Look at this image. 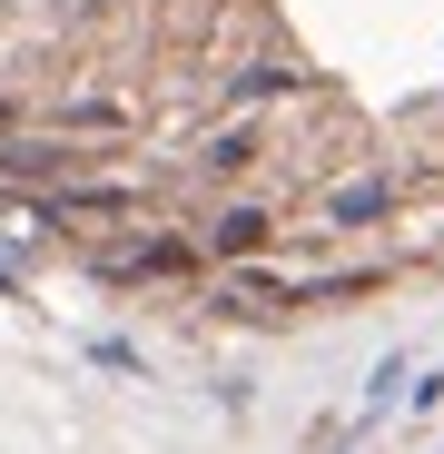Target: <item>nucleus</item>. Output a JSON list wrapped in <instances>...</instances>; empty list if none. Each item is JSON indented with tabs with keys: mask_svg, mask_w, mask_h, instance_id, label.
I'll return each instance as SVG.
<instances>
[{
	"mask_svg": "<svg viewBox=\"0 0 444 454\" xmlns=\"http://www.w3.org/2000/svg\"><path fill=\"white\" fill-rule=\"evenodd\" d=\"M267 238H277V217H267V207H217V227H207V257L257 267V257H267Z\"/></svg>",
	"mask_w": 444,
	"mask_h": 454,
	"instance_id": "f257e3e1",
	"label": "nucleus"
},
{
	"mask_svg": "<svg viewBox=\"0 0 444 454\" xmlns=\"http://www.w3.org/2000/svg\"><path fill=\"white\" fill-rule=\"evenodd\" d=\"M386 207H395V178H386V168H365V178L326 188V227H376Z\"/></svg>",
	"mask_w": 444,
	"mask_h": 454,
	"instance_id": "f03ea898",
	"label": "nucleus"
},
{
	"mask_svg": "<svg viewBox=\"0 0 444 454\" xmlns=\"http://www.w3.org/2000/svg\"><path fill=\"white\" fill-rule=\"evenodd\" d=\"M69 159L80 148H59V138H11L0 148V178H69Z\"/></svg>",
	"mask_w": 444,
	"mask_h": 454,
	"instance_id": "7ed1b4c3",
	"label": "nucleus"
},
{
	"mask_svg": "<svg viewBox=\"0 0 444 454\" xmlns=\"http://www.w3.org/2000/svg\"><path fill=\"white\" fill-rule=\"evenodd\" d=\"M109 277H188V247L178 238H138V247L109 257Z\"/></svg>",
	"mask_w": 444,
	"mask_h": 454,
	"instance_id": "20e7f679",
	"label": "nucleus"
},
{
	"mask_svg": "<svg viewBox=\"0 0 444 454\" xmlns=\"http://www.w3.org/2000/svg\"><path fill=\"white\" fill-rule=\"evenodd\" d=\"M277 90H296L286 59H247V69H228V99H277Z\"/></svg>",
	"mask_w": 444,
	"mask_h": 454,
	"instance_id": "39448f33",
	"label": "nucleus"
},
{
	"mask_svg": "<svg viewBox=\"0 0 444 454\" xmlns=\"http://www.w3.org/2000/svg\"><path fill=\"white\" fill-rule=\"evenodd\" d=\"M198 159H207L217 178H228V168H247V159H257V129H247V119H238V129H207V148H198Z\"/></svg>",
	"mask_w": 444,
	"mask_h": 454,
	"instance_id": "423d86ee",
	"label": "nucleus"
}]
</instances>
